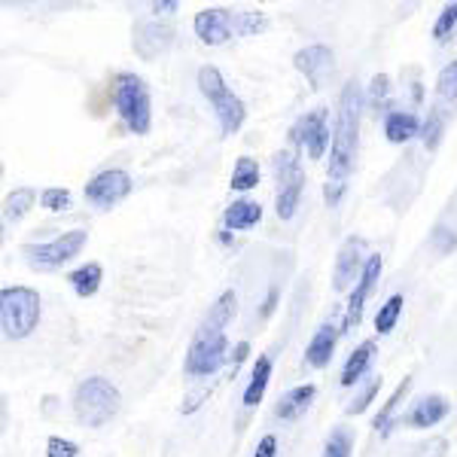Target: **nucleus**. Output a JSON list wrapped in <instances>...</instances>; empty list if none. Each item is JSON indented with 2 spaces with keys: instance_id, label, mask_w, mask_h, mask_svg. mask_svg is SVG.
I'll return each instance as SVG.
<instances>
[{
  "instance_id": "f257e3e1",
  "label": "nucleus",
  "mask_w": 457,
  "mask_h": 457,
  "mask_svg": "<svg viewBox=\"0 0 457 457\" xmlns=\"http://www.w3.org/2000/svg\"><path fill=\"white\" fill-rule=\"evenodd\" d=\"M360 113H363V98H360V86L348 83L342 88L338 98V113H336V129H333V153H329V180H327V202L338 204L348 177L357 162V146H360Z\"/></svg>"
},
{
  "instance_id": "f03ea898",
  "label": "nucleus",
  "mask_w": 457,
  "mask_h": 457,
  "mask_svg": "<svg viewBox=\"0 0 457 457\" xmlns=\"http://www.w3.org/2000/svg\"><path fill=\"white\" fill-rule=\"evenodd\" d=\"M73 411H77L79 424L86 427L107 424L120 411V390L110 385L107 378H98V375L86 378L77 387V396H73Z\"/></svg>"
},
{
  "instance_id": "7ed1b4c3",
  "label": "nucleus",
  "mask_w": 457,
  "mask_h": 457,
  "mask_svg": "<svg viewBox=\"0 0 457 457\" xmlns=\"http://www.w3.org/2000/svg\"><path fill=\"white\" fill-rule=\"evenodd\" d=\"M40 320V296L28 287H6L0 293V323L6 338H25Z\"/></svg>"
},
{
  "instance_id": "20e7f679",
  "label": "nucleus",
  "mask_w": 457,
  "mask_h": 457,
  "mask_svg": "<svg viewBox=\"0 0 457 457\" xmlns=\"http://www.w3.org/2000/svg\"><path fill=\"white\" fill-rule=\"evenodd\" d=\"M198 88L204 92V98L211 101L213 113H217L220 125H223L226 135H235V131L245 125L247 120V107L241 104V98L232 92V88L226 86L223 73H220L217 68H202L198 71Z\"/></svg>"
},
{
  "instance_id": "39448f33",
  "label": "nucleus",
  "mask_w": 457,
  "mask_h": 457,
  "mask_svg": "<svg viewBox=\"0 0 457 457\" xmlns=\"http://www.w3.org/2000/svg\"><path fill=\"white\" fill-rule=\"evenodd\" d=\"M113 104L120 110L122 122L129 125L135 135H146L153 120V107H150V88L141 77L135 73H122L116 77L113 86Z\"/></svg>"
},
{
  "instance_id": "423d86ee",
  "label": "nucleus",
  "mask_w": 457,
  "mask_h": 457,
  "mask_svg": "<svg viewBox=\"0 0 457 457\" xmlns=\"http://www.w3.org/2000/svg\"><path fill=\"white\" fill-rule=\"evenodd\" d=\"M226 353H228L226 333H208V329L198 327V333L187 353V375H193V378L213 375L226 363Z\"/></svg>"
},
{
  "instance_id": "0eeeda50",
  "label": "nucleus",
  "mask_w": 457,
  "mask_h": 457,
  "mask_svg": "<svg viewBox=\"0 0 457 457\" xmlns=\"http://www.w3.org/2000/svg\"><path fill=\"white\" fill-rule=\"evenodd\" d=\"M86 238H88L86 228H73V232L58 235V238L49 241V245L25 247V260L31 262L34 269H40V271H55V269H62L64 262H71L73 256L83 250Z\"/></svg>"
},
{
  "instance_id": "6e6552de",
  "label": "nucleus",
  "mask_w": 457,
  "mask_h": 457,
  "mask_svg": "<svg viewBox=\"0 0 457 457\" xmlns=\"http://www.w3.org/2000/svg\"><path fill=\"white\" fill-rule=\"evenodd\" d=\"M275 174H278V217L290 220L299 208V195L305 187V174L293 153H278L275 156Z\"/></svg>"
},
{
  "instance_id": "1a4fd4ad",
  "label": "nucleus",
  "mask_w": 457,
  "mask_h": 457,
  "mask_svg": "<svg viewBox=\"0 0 457 457\" xmlns=\"http://www.w3.org/2000/svg\"><path fill=\"white\" fill-rule=\"evenodd\" d=\"M329 135H333V129L327 125V110H323V107L308 110V113L302 116V120L293 125V131H290L293 144L305 146L312 159H320L323 153H327Z\"/></svg>"
},
{
  "instance_id": "9d476101",
  "label": "nucleus",
  "mask_w": 457,
  "mask_h": 457,
  "mask_svg": "<svg viewBox=\"0 0 457 457\" xmlns=\"http://www.w3.org/2000/svg\"><path fill=\"white\" fill-rule=\"evenodd\" d=\"M131 193V177L113 168V171H101L86 183V198L98 208H113L125 195Z\"/></svg>"
},
{
  "instance_id": "9b49d317",
  "label": "nucleus",
  "mask_w": 457,
  "mask_h": 457,
  "mask_svg": "<svg viewBox=\"0 0 457 457\" xmlns=\"http://www.w3.org/2000/svg\"><path fill=\"white\" fill-rule=\"evenodd\" d=\"M378 275H381V256L372 253L370 260H366L363 271H360V284L353 287V293L348 296V312H345V333L360 323V317H363V308H366V299L372 296L375 284H378Z\"/></svg>"
},
{
  "instance_id": "f8f14e48",
  "label": "nucleus",
  "mask_w": 457,
  "mask_h": 457,
  "mask_svg": "<svg viewBox=\"0 0 457 457\" xmlns=\"http://www.w3.org/2000/svg\"><path fill=\"white\" fill-rule=\"evenodd\" d=\"M293 64H296V71L312 83V88H320L327 79H333V73H336V58L329 46L302 49V53H296V58H293Z\"/></svg>"
},
{
  "instance_id": "ddd939ff",
  "label": "nucleus",
  "mask_w": 457,
  "mask_h": 457,
  "mask_svg": "<svg viewBox=\"0 0 457 457\" xmlns=\"http://www.w3.org/2000/svg\"><path fill=\"white\" fill-rule=\"evenodd\" d=\"M195 34L208 46H220V43L232 40L235 34V16H228L226 10H204L195 16Z\"/></svg>"
},
{
  "instance_id": "4468645a",
  "label": "nucleus",
  "mask_w": 457,
  "mask_h": 457,
  "mask_svg": "<svg viewBox=\"0 0 457 457\" xmlns=\"http://www.w3.org/2000/svg\"><path fill=\"white\" fill-rule=\"evenodd\" d=\"M174 43V31L168 25H159V21H137L135 28V49L141 58H153L162 55L168 46Z\"/></svg>"
},
{
  "instance_id": "2eb2a0df",
  "label": "nucleus",
  "mask_w": 457,
  "mask_h": 457,
  "mask_svg": "<svg viewBox=\"0 0 457 457\" xmlns=\"http://www.w3.org/2000/svg\"><path fill=\"white\" fill-rule=\"evenodd\" d=\"M363 238H348L342 245V250H338V260H336V278H333V287L338 293L342 290H348V284L357 278V271H360V260H363Z\"/></svg>"
},
{
  "instance_id": "dca6fc26",
  "label": "nucleus",
  "mask_w": 457,
  "mask_h": 457,
  "mask_svg": "<svg viewBox=\"0 0 457 457\" xmlns=\"http://www.w3.org/2000/svg\"><path fill=\"white\" fill-rule=\"evenodd\" d=\"M235 312H238V296H235V290H226L223 296L211 305V312L204 314L202 329H208V333H226L228 323L235 320Z\"/></svg>"
},
{
  "instance_id": "f3484780",
  "label": "nucleus",
  "mask_w": 457,
  "mask_h": 457,
  "mask_svg": "<svg viewBox=\"0 0 457 457\" xmlns=\"http://www.w3.org/2000/svg\"><path fill=\"white\" fill-rule=\"evenodd\" d=\"M445 415H448V403L442 400V396L430 394V396H424L421 403L411 405V411L405 415V424L409 427H433V424H439Z\"/></svg>"
},
{
  "instance_id": "a211bd4d",
  "label": "nucleus",
  "mask_w": 457,
  "mask_h": 457,
  "mask_svg": "<svg viewBox=\"0 0 457 457\" xmlns=\"http://www.w3.org/2000/svg\"><path fill=\"white\" fill-rule=\"evenodd\" d=\"M314 385H302V387H293V390H287V394L278 400L275 405V415L281 418V421H290V418H299L302 411L308 409V405L314 403Z\"/></svg>"
},
{
  "instance_id": "6ab92c4d",
  "label": "nucleus",
  "mask_w": 457,
  "mask_h": 457,
  "mask_svg": "<svg viewBox=\"0 0 457 457\" xmlns=\"http://www.w3.org/2000/svg\"><path fill=\"white\" fill-rule=\"evenodd\" d=\"M336 327L333 323H323L320 329H317V336L312 338V345H308V363L314 366V370H323V366L333 360V351H336Z\"/></svg>"
},
{
  "instance_id": "aec40b11",
  "label": "nucleus",
  "mask_w": 457,
  "mask_h": 457,
  "mask_svg": "<svg viewBox=\"0 0 457 457\" xmlns=\"http://www.w3.org/2000/svg\"><path fill=\"white\" fill-rule=\"evenodd\" d=\"M262 217V208L256 202H250V198H238V202H232L223 213V226L226 228H250L256 226Z\"/></svg>"
},
{
  "instance_id": "412c9836",
  "label": "nucleus",
  "mask_w": 457,
  "mask_h": 457,
  "mask_svg": "<svg viewBox=\"0 0 457 457\" xmlns=\"http://www.w3.org/2000/svg\"><path fill=\"white\" fill-rule=\"evenodd\" d=\"M418 131H421V122H418L411 113H403V110L390 113V116H387V122H385V135H387V141H390V144H405V141H411V137H415Z\"/></svg>"
},
{
  "instance_id": "4be33fe9",
  "label": "nucleus",
  "mask_w": 457,
  "mask_h": 457,
  "mask_svg": "<svg viewBox=\"0 0 457 457\" xmlns=\"http://www.w3.org/2000/svg\"><path fill=\"white\" fill-rule=\"evenodd\" d=\"M269 375H271V357H262L253 363V372H250V385L245 390V405L247 409H253V405H260L265 387H269Z\"/></svg>"
},
{
  "instance_id": "5701e85b",
  "label": "nucleus",
  "mask_w": 457,
  "mask_h": 457,
  "mask_svg": "<svg viewBox=\"0 0 457 457\" xmlns=\"http://www.w3.org/2000/svg\"><path fill=\"white\" fill-rule=\"evenodd\" d=\"M372 357H375V345H372V342L360 345V348L353 351L351 357H348V363H345V372H342V385H345V387L357 385V381L363 378V372L370 370Z\"/></svg>"
},
{
  "instance_id": "b1692460",
  "label": "nucleus",
  "mask_w": 457,
  "mask_h": 457,
  "mask_svg": "<svg viewBox=\"0 0 457 457\" xmlns=\"http://www.w3.org/2000/svg\"><path fill=\"white\" fill-rule=\"evenodd\" d=\"M37 202L34 189H12L10 195H6V204H4V223L6 226H16L21 217H25L28 211H31V204Z\"/></svg>"
},
{
  "instance_id": "393cba45",
  "label": "nucleus",
  "mask_w": 457,
  "mask_h": 457,
  "mask_svg": "<svg viewBox=\"0 0 457 457\" xmlns=\"http://www.w3.org/2000/svg\"><path fill=\"white\" fill-rule=\"evenodd\" d=\"M101 265H95V262H88V265H79L77 271H71V287L79 293V296H95L98 293V287H101Z\"/></svg>"
},
{
  "instance_id": "a878e982",
  "label": "nucleus",
  "mask_w": 457,
  "mask_h": 457,
  "mask_svg": "<svg viewBox=\"0 0 457 457\" xmlns=\"http://www.w3.org/2000/svg\"><path fill=\"white\" fill-rule=\"evenodd\" d=\"M256 183H260V162L250 159V156L235 162V174H232V189H235V193L253 189Z\"/></svg>"
},
{
  "instance_id": "bb28decb",
  "label": "nucleus",
  "mask_w": 457,
  "mask_h": 457,
  "mask_svg": "<svg viewBox=\"0 0 457 457\" xmlns=\"http://www.w3.org/2000/svg\"><path fill=\"white\" fill-rule=\"evenodd\" d=\"M400 314H403V296H390V299H387V305L381 308L378 317H375V329H378L381 336H387L390 329L396 327Z\"/></svg>"
},
{
  "instance_id": "cd10ccee",
  "label": "nucleus",
  "mask_w": 457,
  "mask_h": 457,
  "mask_svg": "<svg viewBox=\"0 0 457 457\" xmlns=\"http://www.w3.org/2000/svg\"><path fill=\"white\" fill-rule=\"evenodd\" d=\"M269 19L262 12H235V34H260L265 31Z\"/></svg>"
},
{
  "instance_id": "c85d7f7f",
  "label": "nucleus",
  "mask_w": 457,
  "mask_h": 457,
  "mask_svg": "<svg viewBox=\"0 0 457 457\" xmlns=\"http://www.w3.org/2000/svg\"><path fill=\"white\" fill-rule=\"evenodd\" d=\"M323 457H351V430H333Z\"/></svg>"
},
{
  "instance_id": "c756f323",
  "label": "nucleus",
  "mask_w": 457,
  "mask_h": 457,
  "mask_svg": "<svg viewBox=\"0 0 457 457\" xmlns=\"http://www.w3.org/2000/svg\"><path fill=\"white\" fill-rule=\"evenodd\" d=\"M409 385H411V381L405 378L403 385H400V390H396V394H394V400H390V403L385 405V409L378 411V418H375V427H378L381 433H387V430H390V415H394V411H396V405L403 403V396H405V390H409Z\"/></svg>"
},
{
  "instance_id": "7c9ffc66",
  "label": "nucleus",
  "mask_w": 457,
  "mask_h": 457,
  "mask_svg": "<svg viewBox=\"0 0 457 457\" xmlns=\"http://www.w3.org/2000/svg\"><path fill=\"white\" fill-rule=\"evenodd\" d=\"M457 25V4H448L445 10H442V16L436 19V28H433V37L436 40H448Z\"/></svg>"
},
{
  "instance_id": "2f4dec72",
  "label": "nucleus",
  "mask_w": 457,
  "mask_h": 457,
  "mask_svg": "<svg viewBox=\"0 0 457 457\" xmlns=\"http://www.w3.org/2000/svg\"><path fill=\"white\" fill-rule=\"evenodd\" d=\"M436 92H439V98H445V101H454L457 98V62H452L445 71H442Z\"/></svg>"
},
{
  "instance_id": "473e14b6",
  "label": "nucleus",
  "mask_w": 457,
  "mask_h": 457,
  "mask_svg": "<svg viewBox=\"0 0 457 457\" xmlns=\"http://www.w3.org/2000/svg\"><path fill=\"white\" fill-rule=\"evenodd\" d=\"M40 204L46 211H68L71 208V193L68 189H46V193L40 195Z\"/></svg>"
},
{
  "instance_id": "72a5a7b5",
  "label": "nucleus",
  "mask_w": 457,
  "mask_h": 457,
  "mask_svg": "<svg viewBox=\"0 0 457 457\" xmlns=\"http://www.w3.org/2000/svg\"><path fill=\"white\" fill-rule=\"evenodd\" d=\"M378 387H381V378H372L370 385H366L363 390H360V396L348 405V415H360V411L366 409L372 400H375V394H378Z\"/></svg>"
},
{
  "instance_id": "f704fd0d",
  "label": "nucleus",
  "mask_w": 457,
  "mask_h": 457,
  "mask_svg": "<svg viewBox=\"0 0 457 457\" xmlns=\"http://www.w3.org/2000/svg\"><path fill=\"white\" fill-rule=\"evenodd\" d=\"M79 448L73 445L71 439H62V436H53L49 439V448H46V457H77Z\"/></svg>"
},
{
  "instance_id": "c9c22d12",
  "label": "nucleus",
  "mask_w": 457,
  "mask_h": 457,
  "mask_svg": "<svg viewBox=\"0 0 457 457\" xmlns=\"http://www.w3.org/2000/svg\"><path fill=\"white\" fill-rule=\"evenodd\" d=\"M424 141H427V146L430 150H436V144H439V131H442V120H439V113H433L430 120H427V125H424Z\"/></svg>"
},
{
  "instance_id": "e433bc0d",
  "label": "nucleus",
  "mask_w": 457,
  "mask_h": 457,
  "mask_svg": "<svg viewBox=\"0 0 457 457\" xmlns=\"http://www.w3.org/2000/svg\"><path fill=\"white\" fill-rule=\"evenodd\" d=\"M387 88H390V79H387V77H375V79H372V88H370L372 107H381V101H385Z\"/></svg>"
},
{
  "instance_id": "4c0bfd02",
  "label": "nucleus",
  "mask_w": 457,
  "mask_h": 457,
  "mask_svg": "<svg viewBox=\"0 0 457 457\" xmlns=\"http://www.w3.org/2000/svg\"><path fill=\"white\" fill-rule=\"evenodd\" d=\"M253 457H278V439L275 436H262L260 445H256Z\"/></svg>"
},
{
  "instance_id": "58836bf2",
  "label": "nucleus",
  "mask_w": 457,
  "mask_h": 457,
  "mask_svg": "<svg viewBox=\"0 0 457 457\" xmlns=\"http://www.w3.org/2000/svg\"><path fill=\"white\" fill-rule=\"evenodd\" d=\"M171 10H177V4H171V0L168 4H156V12H171Z\"/></svg>"
}]
</instances>
